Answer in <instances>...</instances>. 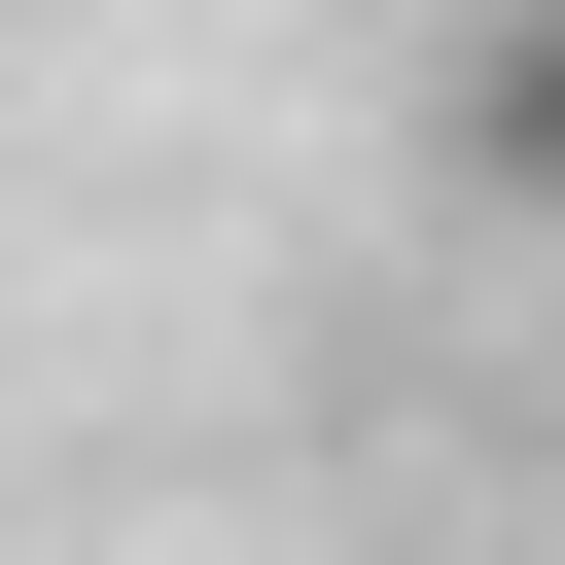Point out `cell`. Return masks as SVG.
I'll return each instance as SVG.
<instances>
[{"mask_svg":"<svg viewBox=\"0 0 565 565\" xmlns=\"http://www.w3.org/2000/svg\"><path fill=\"white\" fill-rule=\"evenodd\" d=\"M424 177L565 247V0H459V35H424Z\"/></svg>","mask_w":565,"mask_h":565,"instance_id":"6da1fadb","label":"cell"}]
</instances>
